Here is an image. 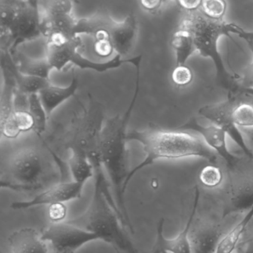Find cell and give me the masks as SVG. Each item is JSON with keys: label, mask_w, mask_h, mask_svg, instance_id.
Segmentation results:
<instances>
[{"label": "cell", "mask_w": 253, "mask_h": 253, "mask_svg": "<svg viewBox=\"0 0 253 253\" xmlns=\"http://www.w3.org/2000/svg\"><path fill=\"white\" fill-rule=\"evenodd\" d=\"M140 67L137 65L136 84L132 101L123 116L117 115L107 120L102 126L99 137V151L101 162L112 186L114 198L117 208L123 218L125 228L134 233L124 200V184L128 170V153L126 149L127 126L136 104L140 90Z\"/></svg>", "instance_id": "obj_1"}, {"label": "cell", "mask_w": 253, "mask_h": 253, "mask_svg": "<svg viewBox=\"0 0 253 253\" xmlns=\"http://www.w3.org/2000/svg\"><path fill=\"white\" fill-rule=\"evenodd\" d=\"M126 139L141 144L146 157L129 171L125 181V192L132 178L139 171L159 159H178L193 156L206 159L213 165L218 164V155L206 144L203 138L187 131L158 127L144 130L135 129L127 132Z\"/></svg>", "instance_id": "obj_2"}, {"label": "cell", "mask_w": 253, "mask_h": 253, "mask_svg": "<svg viewBox=\"0 0 253 253\" xmlns=\"http://www.w3.org/2000/svg\"><path fill=\"white\" fill-rule=\"evenodd\" d=\"M180 28L187 30L192 34L196 51L204 58H209L213 62L216 70L217 78L229 93L238 90L236 80L238 74H232L226 68L218 51V41L221 37H229L230 34H237L239 26L228 23L224 19H215L206 16L202 9L187 11L180 24Z\"/></svg>", "instance_id": "obj_3"}, {"label": "cell", "mask_w": 253, "mask_h": 253, "mask_svg": "<svg viewBox=\"0 0 253 253\" xmlns=\"http://www.w3.org/2000/svg\"><path fill=\"white\" fill-rule=\"evenodd\" d=\"M68 222L95 233L100 240L111 245L116 253H139L122 225L118 215L103 192L95 187L92 202L80 216Z\"/></svg>", "instance_id": "obj_4"}, {"label": "cell", "mask_w": 253, "mask_h": 253, "mask_svg": "<svg viewBox=\"0 0 253 253\" xmlns=\"http://www.w3.org/2000/svg\"><path fill=\"white\" fill-rule=\"evenodd\" d=\"M41 37L40 10L22 0H1V50L13 53L20 44Z\"/></svg>", "instance_id": "obj_5"}, {"label": "cell", "mask_w": 253, "mask_h": 253, "mask_svg": "<svg viewBox=\"0 0 253 253\" xmlns=\"http://www.w3.org/2000/svg\"><path fill=\"white\" fill-rule=\"evenodd\" d=\"M56 170L37 149L25 148L15 153L1 177V187L15 191H34L43 189Z\"/></svg>", "instance_id": "obj_6"}, {"label": "cell", "mask_w": 253, "mask_h": 253, "mask_svg": "<svg viewBox=\"0 0 253 253\" xmlns=\"http://www.w3.org/2000/svg\"><path fill=\"white\" fill-rule=\"evenodd\" d=\"M41 237L50 242L54 253H75L86 244L100 240L95 233L68 221L52 223L43 230Z\"/></svg>", "instance_id": "obj_7"}, {"label": "cell", "mask_w": 253, "mask_h": 253, "mask_svg": "<svg viewBox=\"0 0 253 253\" xmlns=\"http://www.w3.org/2000/svg\"><path fill=\"white\" fill-rule=\"evenodd\" d=\"M233 104V96L229 94L227 100L224 102L202 107L199 109V114L200 117L210 121L212 124L224 129L227 135L243 150L245 155L253 160V153L247 144L242 131L235 125L232 119L231 110Z\"/></svg>", "instance_id": "obj_8"}, {"label": "cell", "mask_w": 253, "mask_h": 253, "mask_svg": "<svg viewBox=\"0 0 253 253\" xmlns=\"http://www.w3.org/2000/svg\"><path fill=\"white\" fill-rule=\"evenodd\" d=\"M178 130H192L197 132L204 140L206 144L221 156L227 164L230 170H236L242 160L229 151L227 144V134L220 126L212 124L209 126H203L198 123L196 119L192 118L184 126L174 128Z\"/></svg>", "instance_id": "obj_9"}, {"label": "cell", "mask_w": 253, "mask_h": 253, "mask_svg": "<svg viewBox=\"0 0 253 253\" xmlns=\"http://www.w3.org/2000/svg\"><path fill=\"white\" fill-rule=\"evenodd\" d=\"M85 184L77 181L57 182L47 190L36 196L34 199L25 202H15L10 205L13 210H25L40 205H51L65 203L81 198Z\"/></svg>", "instance_id": "obj_10"}, {"label": "cell", "mask_w": 253, "mask_h": 253, "mask_svg": "<svg viewBox=\"0 0 253 253\" xmlns=\"http://www.w3.org/2000/svg\"><path fill=\"white\" fill-rule=\"evenodd\" d=\"M199 189H196V198H195L193 208L191 214L189 217L188 221L182 232L178 234L175 239H168L163 235V226L164 219L161 218L157 225V234L154 246L152 249L151 253H192L191 244H190V235L191 227L196 216V210L199 204Z\"/></svg>", "instance_id": "obj_11"}, {"label": "cell", "mask_w": 253, "mask_h": 253, "mask_svg": "<svg viewBox=\"0 0 253 253\" xmlns=\"http://www.w3.org/2000/svg\"><path fill=\"white\" fill-rule=\"evenodd\" d=\"M3 85L0 100V128L3 136L9 139L17 138L21 133L15 122L16 86L10 76L2 74Z\"/></svg>", "instance_id": "obj_12"}, {"label": "cell", "mask_w": 253, "mask_h": 253, "mask_svg": "<svg viewBox=\"0 0 253 253\" xmlns=\"http://www.w3.org/2000/svg\"><path fill=\"white\" fill-rule=\"evenodd\" d=\"M139 25L138 18L130 13L122 22L114 21L110 28V36L115 54L121 57L128 56L135 46Z\"/></svg>", "instance_id": "obj_13"}, {"label": "cell", "mask_w": 253, "mask_h": 253, "mask_svg": "<svg viewBox=\"0 0 253 253\" xmlns=\"http://www.w3.org/2000/svg\"><path fill=\"white\" fill-rule=\"evenodd\" d=\"M78 87V77L74 72L71 83L67 87H59L51 83L39 92L40 100L49 118L59 105L75 95Z\"/></svg>", "instance_id": "obj_14"}, {"label": "cell", "mask_w": 253, "mask_h": 253, "mask_svg": "<svg viewBox=\"0 0 253 253\" xmlns=\"http://www.w3.org/2000/svg\"><path fill=\"white\" fill-rule=\"evenodd\" d=\"M8 242L12 253H49L46 242L34 229L13 232L9 236Z\"/></svg>", "instance_id": "obj_15"}, {"label": "cell", "mask_w": 253, "mask_h": 253, "mask_svg": "<svg viewBox=\"0 0 253 253\" xmlns=\"http://www.w3.org/2000/svg\"><path fill=\"white\" fill-rule=\"evenodd\" d=\"M84 46L81 37H75L60 44H46V55L53 70L62 71L71 64L74 55Z\"/></svg>", "instance_id": "obj_16"}, {"label": "cell", "mask_w": 253, "mask_h": 253, "mask_svg": "<svg viewBox=\"0 0 253 253\" xmlns=\"http://www.w3.org/2000/svg\"><path fill=\"white\" fill-rule=\"evenodd\" d=\"M223 235L219 227L213 224H205L194 233L190 232L192 253H216Z\"/></svg>", "instance_id": "obj_17"}, {"label": "cell", "mask_w": 253, "mask_h": 253, "mask_svg": "<svg viewBox=\"0 0 253 253\" xmlns=\"http://www.w3.org/2000/svg\"><path fill=\"white\" fill-rule=\"evenodd\" d=\"M11 55L16 62L18 70L22 74L50 80L51 72L53 69L47 58L35 59L18 50L11 53Z\"/></svg>", "instance_id": "obj_18"}, {"label": "cell", "mask_w": 253, "mask_h": 253, "mask_svg": "<svg viewBox=\"0 0 253 253\" xmlns=\"http://www.w3.org/2000/svg\"><path fill=\"white\" fill-rule=\"evenodd\" d=\"M253 207V183L247 182L232 191L223 217L248 212Z\"/></svg>", "instance_id": "obj_19"}, {"label": "cell", "mask_w": 253, "mask_h": 253, "mask_svg": "<svg viewBox=\"0 0 253 253\" xmlns=\"http://www.w3.org/2000/svg\"><path fill=\"white\" fill-rule=\"evenodd\" d=\"M71 155L68 161V168L72 175L73 181L86 184L94 178V168L84 151L77 147H68Z\"/></svg>", "instance_id": "obj_20"}, {"label": "cell", "mask_w": 253, "mask_h": 253, "mask_svg": "<svg viewBox=\"0 0 253 253\" xmlns=\"http://www.w3.org/2000/svg\"><path fill=\"white\" fill-rule=\"evenodd\" d=\"M171 45L175 51V66L185 65L188 59L197 52L193 36L183 28H179L174 33Z\"/></svg>", "instance_id": "obj_21"}, {"label": "cell", "mask_w": 253, "mask_h": 253, "mask_svg": "<svg viewBox=\"0 0 253 253\" xmlns=\"http://www.w3.org/2000/svg\"><path fill=\"white\" fill-rule=\"evenodd\" d=\"M253 218V207L248 211L243 219L225 236L218 245L216 253H233L245 235L247 228Z\"/></svg>", "instance_id": "obj_22"}, {"label": "cell", "mask_w": 253, "mask_h": 253, "mask_svg": "<svg viewBox=\"0 0 253 253\" xmlns=\"http://www.w3.org/2000/svg\"><path fill=\"white\" fill-rule=\"evenodd\" d=\"M114 21L111 19L106 25L98 30L92 37L93 38L94 53L101 59H108L115 53L110 36V28Z\"/></svg>", "instance_id": "obj_23"}, {"label": "cell", "mask_w": 253, "mask_h": 253, "mask_svg": "<svg viewBox=\"0 0 253 253\" xmlns=\"http://www.w3.org/2000/svg\"><path fill=\"white\" fill-rule=\"evenodd\" d=\"M28 111L31 113L35 123L34 132L41 138L47 126L48 120H49L43 104L40 100L38 93H32L28 96Z\"/></svg>", "instance_id": "obj_24"}, {"label": "cell", "mask_w": 253, "mask_h": 253, "mask_svg": "<svg viewBox=\"0 0 253 253\" xmlns=\"http://www.w3.org/2000/svg\"><path fill=\"white\" fill-rule=\"evenodd\" d=\"M223 180L222 169L213 164L203 167L199 173V181L206 188L214 189L219 187L222 184Z\"/></svg>", "instance_id": "obj_25"}, {"label": "cell", "mask_w": 253, "mask_h": 253, "mask_svg": "<svg viewBox=\"0 0 253 253\" xmlns=\"http://www.w3.org/2000/svg\"><path fill=\"white\" fill-rule=\"evenodd\" d=\"M201 9L209 17L222 19L227 10V2L225 0H203Z\"/></svg>", "instance_id": "obj_26"}, {"label": "cell", "mask_w": 253, "mask_h": 253, "mask_svg": "<svg viewBox=\"0 0 253 253\" xmlns=\"http://www.w3.org/2000/svg\"><path fill=\"white\" fill-rule=\"evenodd\" d=\"M171 79L173 84L177 87H187L193 83L194 74L190 67L186 65H178L174 68L171 74Z\"/></svg>", "instance_id": "obj_27"}, {"label": "cell", "mask_w": 253, "mask_h": 253, "mask_svg": "<svg viewBox=\"0 0 253 253\" xmlns=\"http://www.w3.org/2000/svg\"><path fill=\"white\" fill-rule=\"evenodd\" d=\"M248 44L253 55V42ZM236 83L238 90H245L253 93V59L252 62L243 70L241 75L238 74Z\"/></svg>", "instance_id": "obj_28"}, {"label": "cell", "mask_w": 253, "mask_h": 253, "mask_svg": "<svg viewBox=\"0 0 253 253\" xmlns=\"http://www.w3.org/2000/svg\"><path fill=\"white\" fill-rule=\"evenodd\" d=\"M15 122L21 132L34 131L35 123L28 110L16 109L15 112Z\"/></svg>", "instance_id": "obj_29"}, {"label": "cell", "mask_w": 253, "mask_h": 253, "mask_svg": "<svg viewBox=\"0 0 253 253\" xmlns=\"http://www.w3.org/2000/svg\"><path fill=\"white\" fill-rule=\"evenodd\" d=\"M67 208L65 203L53 204L49 205V216L53 222H59L65 218Z\"/></svg>", "instance_id": "obj_30"}, {"label": "cell", "mask_w": 253, "mask_h": 253, "mask_svg": "<svg viewBox=\"0 0 253 253\" xmlns=\"http://www.w3.org/2000/svg\"><path fill=\"white\" fill-rule=\"evenodd\" d=\"M178 4L186 11H193L202 7L203 0H178Z\"/></svg>", "instance_id": "obj_31"}, {"label": "cell", "mask_w": 253, "mask_h": 253, "mask_svg": "<svg viewBox=\"0 0 253 253\" xmlns=\"http://www.w3.org/2000/svg\"><path fill=\"white\" fill-rule=\"evenodd\" d=\"M245 137L248 147L253 155V129H240Z\"/></svg>", "instance_id": "obj_32"}, {"label": "cell", "mask_w": 253, "mask_h": 253, "mask_svg": "<svg viewBox=\"0 0 253 253\" xmlns=\"http://www.w3.org/2000/svg\"><path fill=\"white\" fill-rule=\"evenodd\" d=\"M237 35L240 38L245 40L248 44L253 42V31H246L242 29L241 27H239V32H238Z\"/></svg>", "instance_id": "obj_33"}, {"label": "cell", "mask_w": 253, "mask_h": 253, "mask_svg": "<svg viewBox=\"0 0 253 253\" xmlns=\"http://www.w3.org/2000/svg\"><path fill=\"white\" fill-rule=\"evenodd\" d=\"M244 245H245L244 253H253V236L248 239Z\"/></svg>", "instance_id": "obj_34"}, {"label": "cell", "mask_w": 253, "mask_h": 253, "mask_svg": "<svg viewBox=\"0 0 253 253\" xmlns=\"http://www.w3.org/2000/svg\"><path fill=\"white\" fill-rule=\"evenodd\" d=\"M25 1L27 4H29L31 7L37 10H40V0H22Z\"/></svg>", "instance_id": "obj_35"}, {"label": "cell", "mask_w": 253, "mask_h": 253, "mask_svg": "<svg viewBox=\"0 0 253 253\" xmlns=\"http://www.w3.org/2000/svg\"></svg>", "instance_id": "obj_36"}, {"label": "cell", "mask_w": 253, "mask_h": 253, "mask_svg": "<svg viewBox=\"0 0 253 253\" xmlns=\"http://www.w3.org/2000/svg\"></svg>", "instance_id": "obj_37"}]
</instances>
